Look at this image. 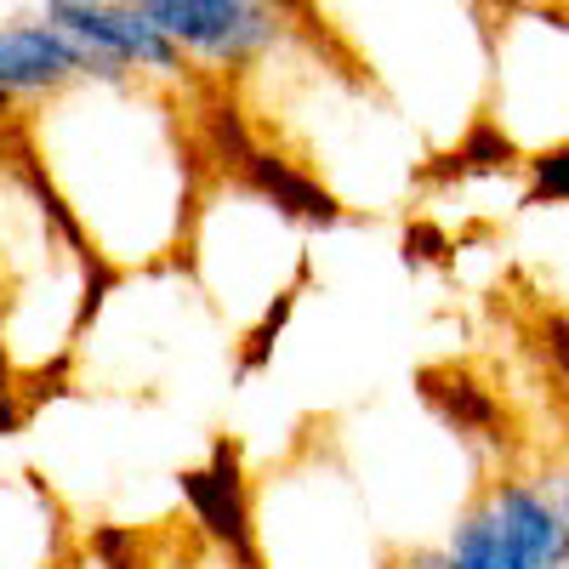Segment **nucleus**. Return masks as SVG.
Returning <instances> with one entry per match:
<instances>
[{
  "mask_svg": "<svg viewBox=\"0 0 569 569\" xmlns=\"http://www.w3.org/2000/svg\"><path fill=\"white\" fill-rule=\"evenodd\" d=\"M182 91L98 69L18 114V142L58 194L109 279L182 262L200 188L211 177Z\"/></svg>",
  "mask_w": 569,
  "mask_h": 569,
  "instance_id": "1",
  "label": "nucleus"
},
{
  "mask_svg": "<svg viewBox=\"0 0 569 569\" xmlns=\"http://www.w3.org/2000/svg\"><path fill=\"white\" fill-rule=\"evenodd\" d=\"M228 103L251 154L297 171L342 217H393L433 171L416 126L302 23L228 80Z\"/></svg>",
  "mask_w": 569,
  "mask_h": 569,
  "instance_id": "2",
  "label": "nucleus"
},
{
  "mask_svg": "<svg viewBox=\"0 0 569 569\" xmlns=\"http://www.w3.org/2000/svg\"><path fill=\"white\" fill-rule=\"evenodd\" d=\"M490 18L496 0H297V23L416 126L433 166L485 126Z\"/></svg>",
  "mask_w": 569,
  "mask_h": 569,
  "instance_id": "3",
  "label": "nucleus"
},
{
  "mask_svg": "<svg viewBox=\"0 0 569 569\" xmlns=\"http://www.w3.org/2000/svg\"><path fill=\"white\" fill-rule=\"evenodd\" d=\"M240 171H211L200 188L194 222L182 240V279L200 291L211 319L228 337L251 342V365L262 359V337L279 330L308 279L313 222H337L342 211L325 194L262 154L233 160Z\"/></svg>",
  "mask_w": 569,
  "mask_h": 569,
  "instance_id": "4",
  "label": "nucleus"
},
{
  "mask_svg": "<svg viewBox=\"0 0 569 569\" xmlns=\"http://www.w3.org/2000/svg\"><path fill=\"white\" fill-rule=\"evenodd\" d=\"M109 284L18 131H0V370L18 388L69 376Z\"/></svg>",
  "mask_w": 569,
  "mask_h": 569,
  "instance_id": "5",
  "label": "nucleus"
},
{
  "mask_svg": "<svg viewBox=\"0 0 569 569\" xmlns=\"http://www.w3.org/2000/svg\"><path fill=\"white\" fill-rule=\"evenodd\" d=\"M246 547L257 569H393L337 433H302L246 485Z\"/></svg>",
  "mask_w": 569,
  "mask_h": 569,
  "instance_id": "6",
  "label": "nucleus"
},
{
  "mask_svg": "<svg viewBox=\"0 0 569 569\" xmlns=\"http://www.w3.org/2000/svg\"><path fill=\"white\" fill-rule=\"evenodd\" d=\"M485 126L518 160L569 142V12L552 0H496Z\"/></svg>",
  "mask_w": 569,
  "mask_h": 569,
  "instance_id": "7",
  "label": "nucleus"
},
{
  "mask_svg": "<svg viewBox=\"0 0 569 569\" xmlns=\"http://www.w3.org/2000/svg\"><path fill=\"white\" fill-rule=\"evenodd\" d=\"M177 52L194 63L200 80H240L268 46L291 34V12L257 7V0H131Z\"/></svg>",
  "mask_w": 569,
  "mask_h": 569,
  "instance_id": "8",
  "label": "nucleus"
},
{
  "mask_svg": "<svg viewBox=\"0 0 569 569\" xmlns=\"http://www.w3.org/2000/svg\"><path fill=\"white\" fill-rule=\"evenodd\" d=\"M34 18H46L58 34H69L98 69L154 80L166 91H182V98L200 91L194 63H188L177 46L131 7V0H40Z\"/></svg>",
  "mask_w": 569,
  "mask_h": 569,
  "instance_id": "9",
  "label": "nucleus"
},
{
  "mask_svg": "<svg viewBox=\"0 0 569 569\" xmlns=\"http://www.w3.org/2000/svg\"><path fill=\"white\" fill-rule=\"evenodd\" d=\"M479 501L518 569H569V518L552 479H485Z\"/></svg>",
  "mask_w": 569,
  "mask_h": 569,
  "instance_id": "10",
  "label": "nucleus"
},
{
  "mask_svg": "<svg viewBox=\"0 0 569 569\" xmlns=\"http://www.w3.org/2000/svg\"><path fill=\"white\" fill-rule=\"evenodd\" d=\"M86 74H98V63L46 18H7L0 23V91H7L18 109L58 98V91H69Z\"/></svg>",
  "mask_w": 569,
  "mask_h": 569,
  "instance_id": "11",
  "label": "nucleus"
},
{
  "mask_svg": "<svg viewBox=\"0 0 569 569\" xmlns=\"http://www.w3.org/2000/svg\"><path fill=\"white\" fill-rule=\"evenodd\" d=\"M63 558V518L46 485L0 479V569H52Z\"/></svg>",
  "mask_w": 569,
  "mask_h": 569,
  "instance_id": "12",
  "label": "nucleus"
},
{
  "mask_svg": "<svg viewBox=\"0 0 569 569\" xmlns=\"http://www.w3.org/2000/svg\"><path fill=\"white\" fill-rule=\"evenodd\" d=\"M525 206H569V142L525 160Z\"/></svg>",
  "mask_w": 569,
  "mask_h": 569,
  "instance_id": "13",
  "label": "nucleus"
},
{
  "mask_svg": "<svg viewBox=\"0 0 569 569\" xmlns=\"http://www.w3.org/2000/svg\"><path fill=\"white\" fill-rule=\"evenodd\" d=\"M393 569H461L445 547H410V552H393Z\"/></svg>",
  "mask_w": 569,
  "mask_h": 569,
  "instance_id": "14",
  "label": "nucleus"
},
{
  "mask_svg": "<svg viewBox=\"0 0 569 569\" xmlns=\"http://www.w3.org/2000/svg\"><path fill=\"white\" fill-rule=\"evenodd\" d=\"M18 114H23V109L7 98V91H0V131H12V126H18Z\"/></svg>",
  "mask_w": 569,
  "mask_h": 569,
  "instance_id": "15",
  "label": "nucleus"
},
{
  "mask_svg": "<svg viewBox=\"0 0 569 569\" xmlns=\"http://www.w3.org/2000/svg\"><path fill=\"white\" fill-rule=\"evenodd\" d=\"M552 490H558V501H563V518H569V467H563L558 479H552Z\"/></svg>",
  "mask_w": 569,
  "mask_h": 569,
  "instance_id": "16",
  "label": "nucleus"
},
{
  "mask_svg": "<svg viewBox=\"0 0 569 569\" xmlns=\"http://www.w3.org/2000/svg\"><path fill=\"white\" fill-rule=\"evenodd\" d=\"M257 7H279V12H291V18H297V0H257Z\"/></svg>",
  "mask_w": 569,
  "mask_h": 569,
  "instance_id": "17",
  "label": "nucleus"
}]
</instances>
